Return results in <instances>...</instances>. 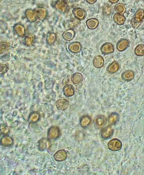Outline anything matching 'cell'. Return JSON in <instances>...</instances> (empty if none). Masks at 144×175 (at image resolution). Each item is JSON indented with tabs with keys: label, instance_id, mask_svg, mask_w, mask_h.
Listing matches in <instances>:
<instances>
[{
	"label": "cell",
	"instance_id": "obj_1",
	"mask_svg": "<svg viewBox=\"0 0 144 175\" xmlns=\"http://www.w3.org/2000/svg\"><path fill=\"white\" fill-rule=\"evenodd\" d=\"M108 147L110 150L112 151H118L121 149L122 144L120 140L117 138H114L108 142Z\"/></svg>",
	"mask_w": 144,
	"mask_h": 175
},
{
	"label": "cell",
	"instance_id": "obj_2",
	"mask_svg": "<svg viewBox=\"0 0 144 175\" xmlns=\"http://www.w3.org/2000/svg\"><path fill=\"white\" fill-rule=\"evenodd\" d=\"M107 119L103 115H98L94 118L93 122L96 128L101 129L106 124Z\"/></svg>",
	"mask_w": 144,
	"mask_h": 175
},
{
	"label": "cell",
	"instance_id": "obj_3",
	"mask_svg": "<svg viewBox=\"0 0 144 175\" xmlns=\"http://www.w3.org/2000/svg\"><path fill=\"white\" fill-rule=\"evenodd\" d=\"M114 134L113 128L111 126H107L102 129L100 132L101 137L104 140H107L110 138Z\"/></svg>",
	"mask_w": 144,
	"mask_h": 175
},
{
	"label": "cell",
	"instance_id": "obj_4",
	"mask_svg": "<svg viewBox=\"0 0 144 175\" xmlns=\"http://www.w3.org/2000/svg\"><path fill=\"white\" fill-rule=\"evenodd\" d=\"M101 50L102 53L108 54L114 53V46L111 43L107 42L104 43L101 47Z\"/></svg>",
	"mask_w": 144,
	"mask_h": 175
},
{
	"label": "cell",
	"instance_id": "obj_5",
	"mask_svg": "<svg viewBox=\"0 0 144 175\" xmlns=\"http://www.w3.org/2000/svg\"><path fill=\"white\" fill-rule=\"evenodd\" d=\"M130 44V41L128 39H122L118 42L117 45V48L119 51H124L129 47Z\"/></svg>",
	"mask_w": 144,
	"mask_h": 175
},
{
	"label": "cell",
	"instance_id": "obj_6",
	"mask_svg": "<svg viewBox=\"0 0 144 175\" xmlns=\"http://www.w3.org/2000/svg\"><path fill=\"white\" fill-rule=\"evenodd\" d=\"M92 120L90 116L88 115L83 116L80 120V125L83 128L86 129L89 127L91 123Z\"/></svg>",
	"mask_w": 144,
	"mask_h": 175
},
{
	"label": "cell",
	"instance_id": "obj_7",
	"mask_svg": "<svg viewBox=\"0 0 144 175\" xmlns=\"http://www.w3.org/2000/svg\"><path fill=\"white\" fill-rule=\"evenodd\" d=\"M93 63L94 66L96 68H101L104 65V57L101 55L96 56L93 59Z\"/></svg>",
	"mask_w": 144,
	"mask_h": 175
},
{
	"label": "cell",
	"instance_id": "obj_8",
	"mask_svg": "<svg viewBox=\"0 0 144 175\" xmlns=\"http://www.w3.org/2000/svg\"><path fill=\"white\" fill-rule=\"evenodd\" d=\"M56 105L59 110L64 111L69 107V102L66 99H60L56 101Z\"/></svg>",
	"mask_w": 144,
	"mask_h": 175
},
{
	"label": "cell",
	"instance_id": "obj_9",
	"mask_svg": "<svg viewBox=\"0 0 144 175\" xmlns=\"http://www.w3.org/2000/svg\"><path fill=\"white\" fill-rule=\"evenodd\" d=\"M73 13L76 19L78 20H82L86 16V12L84 10L81 8H75L73 10Z\"/></svg>",
	"mask_w": 144,
	"mask_h": 175
},
{
	"label": "cell",
	"instance_id": "obj_10",
	"mask_svg": "<svg viewBox=\"0 0 144 175\" xmlns=\"http://www.w3.org/2000/svg\"><path fill=\"white\" fill-rule=\"evenodd\" d=\"M70 51L75 53H79L82 50V45L78 42H75L71 44L69 47Z\"/></svg>",
	"mask_w": 144,
	"mask_h": 175
},
{
	"label": "cell",
	"instance_id": "obj_11",
	"mask_svg": "<svg viewBox=\"0 0 144 175\" xmlns=\"http://www.w3.org/2000/svg\"><path fill=\"white\" fill-rule=\"evenodd\" d=\"M67 156L66 151L62 150L57 151L54 155V158L57 161H62L67 158Z\"/></svg>",
	"mask_w": 144,
	"mask_h": 175
},
{
	"label": "cell",
	"instance_id": "obj_12",
	"mask_svg": "<svg viewBox=\"0 0 144 175\" xmlns=\"http://www.w3.org/2000/svg\"><path fill=\"white\" fill-rule=\"evenodd\" d=\"M86 24L89 29L94 30L98 27L99 21L96 18H91L86 21Z\"/></svg>",
	"mask_w": 144,
	"mask_h": 175
},
{
	"label": "cell",
	"instance_id": "obj_13",
	"mask_svg": "<svg viewBox=\"0 0 144 175\" xmlns=\"http://www.w3.org/2000/svg\"><path fill=\"white\" fill-rule=\"evenodd\" d=\"M120 65L117 61H114L109 65L107 67V71L110 73L114 74L116 73L119 70Z\"/></svg>",
	"mask_w": 144,
	"mask_h": 175
},
{
	"label": "cell",
	"instance_id": "obj_14",
	"mask_svg": "<svg viewBox=\"0 0 144 175\" xmlns=\"http://www.w3.org/2000/svg\"><path fill=\"white\" fill-rule=\"evenodd\" d=\"M135 76V73L132 70H127L123 73L121 77L122 79L126 81H130L134 78Z\"/></svg>",
	"mask_w": 144,
	"mask_h": 175
},
{
	"label": "cell",
	"instance_id": "obj_15",
	"mask_svg": "<svg viewBox=\"0 0 144 175\" xmlns=\"http://www.w3.org/2000/svg\"><path fill=\"white\" fill-rule=\"evenodd\" d=\"M113 19L115 23L120 25H123L126 20V18L124 15L118 13L114 15Z\"/></svg>",
	"mask_w": 144,
	"mask_h": 175
},
{
	"label": "cell",
	"instance_id": "obj_16",
	"mask_svg": "<svg viewBox=\"0 0 144 175\" xmlns=\"http://www.w3.org/2000/svg\"><path fill=\"white\" fill-rule=\"evenodd\" d=\"M75 35V31L72 29H70L65 31L63 34L62 37L65 40L70 41L74 38Z\"/></svg>",
	"mask_w": 144,
	"mask_h": 175
},
{
	"label": "cell",
	"instance_id": "obj_17",
	"mask_svg": "<svg viewBox=\"0 0 144 175\" xmlns=\"http://www.w3.org/2000/svg\"><path fill=\"white\" fill-rule=\"evenodd\" d=\"M63 90L65 95L68 97H70L74 95V88L72 85H67L65 86Z\"/></svg>",
	"mask_w": 144,
	"mask_h": 175
},
{
	"label": "cell",
	"instance_id": "obj_18",
	"mask_svg": "<svg viewBox=\"0 0 144 175\" xmlns=\"http://www.w3.org/2000/svg\"><path fill=\"white\" fill-rule=\"evenodd\" d=\"M83 79V75L79 73H75L72 77V82L75 84H78L82 83Z\"/></svg>",
	"mask_w": 144,
	"mask_h": 175
},
{
	"label": "cell",
	"instance_id": "obj_19",
	"mask_svg": "<svg viewBox=\"0 0 144 175\" xmlns=\"http://www.w3.org/2000/svg\"><path fill=\"white\" fill-rule=\"evenodd\" d=\"M119 115L116 112L112 113L108 117V121L110 124L114 125L119 121Z\"/></svg>",
	"mask_w": 144,
	"mask_h": 175
},
{
	"label": "cell",
	"instance_id": "obj_20",
	"mask_svg": "<svg viewBox=\"0 0 144 175\" xmlns=\"http://www.w3.org/2000/svg\"><path fill=\"white\" fill-rule=\"evenodd\" d=\"M50 133V135L51 138L52 139H56L59 136L60 131L58 127H53L51 128Z\"/></svg>",
	"mask_w": 144,
	"mask_h": 175
},
{
	"label": "cell",
	"instance_id": "obj_21",
	"mask_svg": "<svg viewBox=\"0 0 144 175\" xmlns=\"http://www.w3.org/2000/svg\"><path fill=\"white\" fill-rule=\"evenodd\" d=\"M136 55L138 57H142L144 55V45L139 44L136 47L134 50Z\"/></svg>",
	"mask_w": 144,
	"mask_h": 175
},
{
	"label": "cell",
	"instance_id": "obj_22",
	"mask_svg": "<svg viewBox=\"0 0 144 175\" xmlns=\"http://www.w3.org/2000/svg\"><path fill=\"white\" fill-rule=\"evenodd\" d=\"M142 22V20L134 17L131 20L130 24L133 28H137L140 27Z\"/></svg>",
	"mask_w": 144,
	"mask_h": 175
},
{
	"label": "cell",
	"instance_id": "obj_23",
	"mask_svg": "<svg viewBox=\"0 0 144 175\" xmlns=\"http://www.w3.org/2000/svg\"><path fill=\"white\" fill-rule=\"evenodd\" d=\"M103 14L106 16H109L112 12V7L108 4H105L103 7Z\"/></svg>",
	"mask_w": 144,
	"mask_h": 175
},
{
	"label": "cell",
	"instance_id": "obj_24",
	"mask_svg": "<svg viewBox=\"0 0 144 175\" xmlns=\"http://www.w3.org/2000/svg\"><path fill=\"white\" fill-rule=\"evenodd\" d=\"M115 9L119 14L123 15L126 12V8L125 5L122 3H119L115 6Z\"/></svg>",
	"mask_w": 144,
	"mask_h": 175
},
{
	"label": "cell",
	"instance_id": "obj_25",
	"mask_svg": "<svg viewBox=\"0 0 144 175\" xmlns=\"http://www.w3.org/2000/svg\"><path fill=\"white\" fill-rule=\"evenodd\" d=\"M14 30L15 32L20 36H22L24 35V29L22 25H16L14 27Z\"/></svg>",
	"mask_w": 144,
	"mask_h": 175
},
{
	"label": "cell",
	"instance_id": "obj_26",
	"mask_svg": "<svg viewBox=\"0 0 144 175\" xmlns=\"http://www.w3.org/2000/svg\"><path fill=\"white\" fill-rule=\"evenodd\" d=\"M57 9L62 12H65L67 9V5L63 2H59L56 6Z\"/></svg>",
	"mask_w": 144,
	"mask_h": 175
},
{
	"label": "cell",
	"instance_id": "obj_27",
	"mask_svg": "<svg viewBox=\"0 0 144 175\" xmlns=\"http://www.w3.org/2000/svg\"><path fill=\"white\" fill-rule=\"evenodd\" d=\"M56 34L54 33H50L48 35L47 38V41L49 44H53L56 41Z\"/></svg>",
	"mask_w": 144,
	"mask_h": 175
},
{
	"label": "cell",
	"instance_id": "obj_28",
	"mask_svg": "<svg viewBox=\"0 0 144 175\" xmlns=\"http://www.w3.org/2000/svg\"><path fill=\"white\" fill-rule=\"evenodd\" d=\"M144 16V10L143 9H139L136 12L134 17L138 18L142 21Z\"/></svg>",
	"mask_w": 144,
	"mask_h": 175
},
{
	"label": "cell",
	"instance_id": "obj_29",
	"mask_svg": "<svg viewBox=\"0 0 144 175\" xmlns=\"http://www.w3.org/2000/svg\"><path fill=\"white\" fill-rule=\"evenodd\" d=\"M9 45L7 43L3 42L1 43V53H3L8 49Z\"/></svg>",
	"mask_w": 144,
	"mask_h": 175
},
{
	"label": "cell",
	"instance_id": "obj_30",
	"mask_svg": "<svg viewBox=\"0 0 144 175\" xmlns=\"http://www.w3.org/2000/svg\"><path fill=\"white\" fill-rule=\"evenodd\" d=\"M8 70V68L7 65L4 64H1V73H4L6 72Z\"/></svg>",
	"mask_w": 144,
	"mask_h": 175
},
{
	"label": "cell",
	"instance_id": "obj_31",
	"mask_svg": "<svg viewBox=\"0 0 144 175\" xmlns=\"http://www.w3.org/2000/svg\"><path fill=\"white\" fill-rule=\"evenodd\" d=\"M33 41V38L31 36H29L27 37L25 39V43L27 45H30L32 43Z\"/></svg>",
	"mask_w": 144,
	"mask_h": 175
},
{
	"label": "cell",
	"instance_id": "obj_32",
	"mask_svg": "<svg viewBox=\"0 0 144 175\" xmlns=\"http://www.w3.org/2000/svg\"><path fill=\"white\" fill-rule=\"evenodd\" d=\"M97 0H86V2L88 4H95Z\"/></svg>",
	"mask_w": 144,
	"mask_h": 175
},
{
	"label": "cell",
	"instance_id": "obj_33",
	"mask_svg": "<svg viewBox=\"0 0 144 175\" xmlns=\"http://www.w3.org/2000/svg\"><path fill=\"white\" fill-rule=\"evenodd\" d=\"M112 4H114L117 3V2H118L119 0H108Z\"/></svg>",
	"mask_w": 144,
	"mask_h": 175
},
{
	"label": "cell",
	"instance_id": "obj_34",
	"mask_svg": "<svg viewBox=\"0 0 144 175\" xmlns=\"http://www.w3.org/2000/svg\"><path fill=\"white\" fill-rule=\"evenodd\" d=\"M142 23H143V24L144 25V16L143 18V19H142Z\"/></svg>",
	"mask_w": 144,
	"mask_h": 175
}]
</instances>
